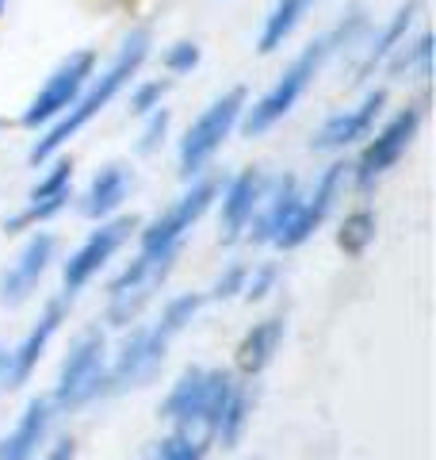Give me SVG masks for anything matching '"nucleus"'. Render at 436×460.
<instances>
[{"mask_svg":"<svg viewBox=\"0 0 436 460\" xmlns=\"http://www.w3.org/2000/svg\"><path fill=\"white\" fill-rule=\"evenodd\" d=\"M169 334L161 330H135L130 341L123 345V357L115 361L111 376L104 384H111V392H126V387H142L145 380H153V372L161 368L165 349H169Z\"/></svg>","mask_w":436,"mask_h":460,"instance_id":"1a4fd4ad","label":"nucleus"},{"mask_svg":"<svg viewBox=\"0 0 436 460\" xmlns=\"http://www.w3.org/2000/svg\"><path fill=\"white\" fill-rule=\"evenodd\" d=\"M126 192H130V172L111 162V165H104L96 172V181H92L89 196H84L81 211L89 215V219H104V215H111L115 208L123 204Z\"/></svg>","mask_w":436,"mask_h":460,"instance_id":"6ab92c4d","label":"nucleus"},{"mask_svg":"<svg viewBox=\"0 0 436 460\" xmlns=\"http://www.w3.org/2000/svg\"><path fill=\"white\" fill-rule=\"evenodd\" d=\"M135 226H138V219H115V223H104L100 230H92V234L84 238V246L65 261V272H62L65 292L69 296L81 292V288L111 261V253L130 238V230H135Z\"/></svg>","mask_w":436,"mask_h":460,"instance_id":"6e6552de","label":"nucleus"},{"mask_svg":"<svg viewBox=\"0 0 436 460\" xmlns=\"http://www.w3.org/2000/svg\"><path fill=\"white\" fill-rule=\"evenodd\" d=\"M214 196H218V184L214 181H203L187 196H180L177 204H172L150 230H142V253H177L180 250V238L199 223V215L211 208Z\"/></svg>","mask_w":436,"mask_h":460,"instance_id":"0eeeda50","label":"nucleus"},{"mask_svg":"<svg viewBox=\"0 0 436 460\" xmlns=\"http://www.w3.org/2000/svg\"><path fill=\"white\" fill-rule=\"evenodd\" d=\"M371 238H375V215L371 211H353V215H348V219H344V226H341V250L344 253H363V250H368L371 246Z\"/></svg>","mask_w":436,"mask_h":460,"instance_id":"5701e85b","label":"nucleus"},{"mask_svg":"<svg viewBox=\"0 0 436 460\" xmlns=\"http://www.w3.org/2000/svg\"><path fill=\"white\" fill-rule=\"evenodd\" d=\"M260 199H265V177H260V169H245L241 177H234V184L226 189V199H222V238L226 242L241 238V230L249 226Z\"/></svg>","mask_w":436,"mask_h":460,"instance_id":"4468645a","label":"nucleus"},{"mask_svg":"<svg viewBox=\"0 0 436 460\" xmlns=\"http://www.w3.org/2000/svg\"><path fill=\"white\" fill-rule=\"evenodd\" d=\"M92 62H96V58H92L89 50L65 58V62L54 69V77L42 84V93L31 100V108L23 111V123H27V127H39V123H50L54 115L69 111L73 104H77L84 81L92 77Z\"/></svg>","mask_w":436,"mask_h":460,"instance_id":"423d86ee","label":"nucleus"},{"mask_svg":"<svg viewBox=\"0 0 436 460\" xmlns=\"http://www.w3.org/2000/svg\"><path fill=\"white\" fill-rule=\"evenodd\" d=\"M73 456H77V445H73V441L65 438V441H57V445H54L47 460H73Z\"/></svg>","mask_w":436,"mask_h":460,"instance_id":"473e14b6","label":"nucleus"},{"mask_svg":"<svg viewBox=\"0 0 436 460\" xmlns=\"http://www.w3.org/2000/svg\"><path fill=\"white\" fill-rule=\"evenodd\" d=\"M230 392H234V380L230 372L218 368H187L184 376L172 384V392L165 399L161 414L180 426V434H187L196 445H203L207 438H214L218 419H222Z\"/></svg>","mask_w":436,"mask_h":460,"instance_id":"f257e3e1","label":"nucleus"},{"mask_svg":"<svg viewBox=\"0 0 436 460\" xmlns=\"http://www.w3.org/2000/svg\"><path fill=\"white\" fill-rule=\"evenodd\" d=\"M100 387H104V334H84L65 357L54 387V402L57 407H81Z\"/></svg>","mask_w":436,"mask_h":460,"instance_id":"39448f33","label":"nucleus"},{"mask_svg":"<svg viewBox=\"0 0 436 460\" xmlns=\"http://www.w3.org/2000/svg\"><path fill=\"white\" fill-rule=\"evenodd\" d=\"M329 47H333V39L326 35V39L310 42V47L287 66V74L275 81V89H272L265 100H260L257 108H249V115H245V135H265L272 123H280L283 115L299 104V96L307 93V84L314 81L318 69H322Z\"/></svg>","mask_w":436,"mask_h":460,"instance_id":"7ed1b4c3","label":"nucleus"},{"mask_svg":"<svg viewBox=\"0 0 436 460\" xmlns=\"http://www.w3.org/2000/svg\"><path fill=\"white\" fill-rule=\"evenodd\" d=\"M429 54H432V39H429V35H421L417 50H414V66L421 69V77H429Z\"/></svg>","mask_w":436,"mask_h":460,"instance_id":"2f4dec72","label":"nucleus"},{"mask_svg":"<svg viewBox=\"0 0 436 460\" xmlns=\"http://www.w3.org/2000/svg\"><path fill=\"white\" fill-rule=\"evenodd\" d=\"M310 4H314V0H275L272 16L265 23V31H260V54H272L275 47H280V42L299 27V20L307 16Z\"/></svg>","mask_w":436,"mask_h":460,"instance_id":"412c9836","label":"nucleus"},{"mask_svg":"<svg viewBox=\"0 0 436 460\" xmlns=\"http://www.w3.org/2000/svg\"><path fill=\"white\" fill-rule=\"evenodd\" d=\"M245 277H249V272H245L241 265H234V269H230L226 277H222V280L214 284V299H230L234 292H241V288H245Z\"/></svg>","mask_w":436,"mask_h":460,"instance_id":"c756f323","label":"nucleus"},{"mask_svg":"<svg viewBox=\"0 0 436 460\" xmlns=\"http://www.w3.org/2000/svg\"><path fill=\"white\" fill-rule=\"evenodd\" d=\"M245 414H249V399H245V392H230V402H226V411H222V419H218V429L214 434L222 438V445L230 449V445H238L241 438V429H245Z\"/></svg>","mask_w":436,"mask_h":460,"instance_id":"b1692460","label":"nucleus"},{"mask_svg":"<svg viewBox=\"0 0 436 460\" xmlns=\"http://www.w3.org/2000/svg\"><path fill=\"white\" fill-rule=\"evenodd\" d=\"M414 12H417V0H410V4H405V8L398 12V16H395V20H390V27H387V31H383V39H379V42H371V50H368V58H363V66H360V77H363V74H371V69H375V66H379V62H383V58H387L390 50H395V47H398V39H402V31H405V27H410V20H414Z\"/></svg>","mask_w":436,"mask_h":460,"instance_id":"4be33fe9","label":"nucleus"},{"mask_svg":"<svg viewBox=\"0 0 436 460\" xmlns=\"http://www.w3.org/2000/svg\"><path fill=\"white\" fill-rule=\"evenodd\" d=\"M383 104H387V93H371L360 108L333 115V119L322 127V131H318L314 150H341V146H348V142L363 138V135L371 131V123H375V115H379Z\"/></svg>","mask_w":436,"mask_h":460,"instance_id":"2eb2a0df","label":"nucleus"},{"mask_svg":"<svg viewBox=\"0 0 436 460\" xmlns=\"http://www.w3.org/2000/svg\"><path fill=\"white\" fill-rule=\"evenodd\" d=\"M165 127H169V111H157L153 119H150V127H145V135H142V146H138V150H142V154H150L157 142L165 138Z\"/></svg>","mask_w":436,"mask_h":460,"instance_id":"7c9ffc66","label":"nucleus"},{"mask_svg":"<svg viewBox=\"0 0 436 460\" xmlns=\"http://www.w3.org/2000/svg\"><path fill=\"white\" fill-rule=\"evenodd\" d=\"M341 181H344V165H329V169L322 172V181H318V189H314L307 199H299V208H295V215H291V223L283 226V234L275 238V246H280V250L302 246V242H307L314 230L322 226L326 215H329L333 199H337Z\"/></svg>","mask_w":436,"mask_h":460,"instance_id":"9b49d317","label":"nucleus"},{"mask_svg":"<svg viewBox=\"0 0 436 460\" xmlns=\"http://www.w3.org/2000/svg\"><path fill=\"white\" fill-rule=\"evenodd\" d=\"M272 280H275V269L265 265V269H257L253 277H245V288H241V292L249 296V299H260V296H265L268 288H272Z\"/></svg>","mask_w":436,"mask_h":460,"instance_id":"c85d7f7f","label":"nucleus"},{"mask_svg":"<svg viewBox=\"0 0 436 460\" xmlns=\"http://www.w3.org/2000/svg\"><path fill=\"white\" fill-rule=\"evenodd\" d=\"M145 54H150V31H135V35L126 39V47L119 50V58L111 62V69L92 84V93H89V96H81L77 104L65 111V119H62V123H54V127H50V135L42 138V142H35L31 162H35V165H39V162H47V157H50L57 146H65V142L77 135L84 123L96 119V115L115 100V93H119L123 84L138 74V66L145 62Z\"/></svg>","mask_w":436,"mask_h":460,"instance_id":"f03ea898","label":"nucleus"},{"mask_svg":"<svg viewBox=\"0 0 436 460\" xmlns=\"http://www.w3.org/2000/svg\"><path fill=\"white\" fill-rule=\"evenodd\" d=\"M241 108H245V89H230L226 96H218L192 127H187L184 146H180V172L184 177H196V172L211 162V154L222 146V138L230 131H234Z\"/></svg>","mask_w":436,"mask_h":460,"instance_id":"20e7f679","label":"nucleus"},{"mask_svg":"<svg viewBox=\"0 0 436 460\" xmlns=\"http://www.w3.org/2000/svg\"><path fill=\"white\" fill-rule=\"evenodd\" d=\"M199 307H203V296H180V299H172V304L165 307V314H161V323H157V330L169 334V338H177L180 330L196 319Z\"/></svg>","mask_w":436,"mask_h":460,"instance_id":"393cba45","label":"nucleus"},{"mask_svg":"<svg viewBox=\"0 0 436 460\" xmlns=\"http://www.w3.org/2000/svg\"><path fill=\"white\" fill-rule=\"evenodd\" d=\"M199 456H203V445H196L187 434H180V429L161 441V460H199Z\"/></svg>","mask_w":436,"mask_h":460,"instance_id":"a878e982","label":"nucleus"},{"mask_svg":"<svg viewBox=\"0 0 436 460\" xmlns=\"http://www.w3.org/2000/svg\"><path fill=\"white\" fill-rule=\"evenodd\" d=\"M0 12H4V0H0Z\"/></svg>","mask_w":436,"mask_h":460,"instance_id":"f704fd0d","label":"nucleus"},{"mask_svg":"<svg viewBox=\"0 0 436 460\" xmlns=\"http://www.w3.org/2000/svg\"><path fill=\"white\" fill-rule=\"evenodd\" d=\"M280 338H283V319L257 323L249 334L241 338V345H238V365H241V372L257 376V372L272 361V353L280 349Z\"/></svg>","mask_w":436,"mask_h":460,"instance_id":"aec40b11","label":"nucleus"},{"mask_svg":"<svg viewBox=\"0 0 436 460\" xmlns=\"http://www.w3.org/2000/svg\"><path fill=\"white\" fill-rule=\"evenodd\" d=\"M4 368H8V349L0 345V376H4Z\"/></svg>","mask_w":436,"mask_h":460,"instance_id":"72a5a7b5","label":"nucleus"},{"mask_svg":"<svg viewBox=\"0 0 436 460\" xmlns=\"http://www.w3.org/2000/svg\"><path fill=\"white\" fill-rule=\"evenodd\" d=\"M417 123H421V111L417 108H405V111H398L395 119H390L379 135H375V142L368 150H363V157H360V165H356V181L360 184H371L375 177H383V172L398 162V157L405 154V146L414 142V135H417Z\"/></svg>","mask_w":436,"mask_h":460,"instance_id":"9d476101","label":"nucleus"},{"mask_svg":"<svg viewBox=\"0 0 436 460\" xmlns=\"http://www.w3.org/2000/svg\"><path fill=\"white\" fill-rule=\"evenodd\" d=\"M299 189H295V177H283L280 184H275V192L268 196V204H265V211L257 215V219H249L253 223V242H275L283 234V226L291 223V215H295V208H299Z\"/></svg>","mask_w":436,"mask_h":460,"instance_id":"a211bd4d","label":"nucleus"},{"mask_svg":"<svg viewBox=\"0 0 436 460\" xmlns=\"http://www.w3.org/2000/svg\"><path fill=\"white\" fill-rule=\"evenodd\" d=\"M47 426H50V402L47 399H31L23 411L20 426L0 441V460H31L35 449L47 438Z\"/></svg>","mask_w":436,"mask_h":460,"instance_id":"f3484780","label":"nucleus"},{"mask_svg":"<svg viewBox=\"0 0 436 460\" xmlns=\"http://www.w3.org/2000/svg\"><path fill=\"white\" fill-rule=\"evenodd\" d=\"M196 62H199V47H196V42H180V47H172L165 54V66L172 69V74H187V69H196Z\"/></svg>","mask_w":436,"mask_h":460,"instance_id":"bb28decb","label":"nucleus"},{"mask_svg":"<svg viewBox=\"0 0 436 460\" xmlns=\"http://www.w3.org/2000/svg\"><path fill=\"white\" fill-rule=\"evenodd\" d=\"M62 319H65V299H54V304H50L47 311H42L39 326H35L31 334H27V338L20 341V349H16V353H8V368H4L8 387L27 384V376H31L35 365H39L42 349H47L50 338L57 334V326H62Z\"/></svg>","mask_w":436,"mask_h":460,"instance_id":"ddd939ff","label":"nucleus"},{"mask_svg":"<svg viewBox=\"0 0 436 460\" xmlns=\"http://www.w3.org/2000/svg\"><path fill=\"white\" fill-rule=\"evenodd\" d=\"M54 234H35L31 242L23 246V253L4 269V277H0V304L4 307H20L27 296L35 292V284L42 280V272H47L50 257H54Z\"/></svg>","mask_w":436,"mask_h":460,"instance_id":"f8f14e48","label":"nucleus"},{"mask_svg":"<svg viewBox=\"0 0 436 460\" xmlns=\"http://www.w3.org/2000/svg\"><path fill=\"white\" fill-rule=\"evenodd\" d=\"M69 177H73V165L69 162H57L47 172V177L39 181V189L31 192V204H27V211H20L16 219H8V230H23V226H31V223L50 219L54 211H62L65 199H69Z\"/></svg>","mask_w":436,"mask_h":460,"instance_id":"dca6fc26","label":"nucleus"},{"mask_svg":"<svg viewBox=\"0 0 436 460\" xmlns=\"http://www.w3.org/2000/svg\"><path fill=\"white\" fill-rule=\"evenodd\" d=\"M165 89H169L165 81H150V84H142V89L135 93V100H130V108H135V111H150V108L157 104V100L165 96Z\"/></svg>","mask_w":436,"mask_h":460,"instance_id":"cd10ccee","label":"nucleus"}]
</instances>
